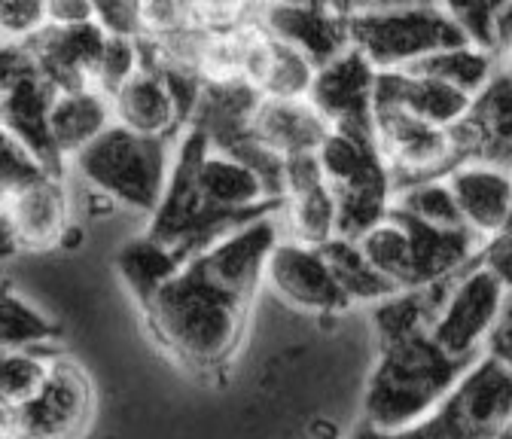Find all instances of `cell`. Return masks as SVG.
<instances>
[{
	"label": "cell",
	"instance_id": "6da1fadb",
	"mask_svg": "<svg viewBox=\"0 0 512 439\" xmlns=\"http://www.w3.org/2000/svg\"><path fill=\"white\" fill-rule=\"evenodd\" d=\"M281 238V214H266L189 257L141 302L159 345L189 369L226 366L241 345L269 254Z\"/></svg>",
	"mask_w": 512,
	"mask_h": 439
},
{
	"label": "cell",
	"instance_id": "7a4b0ae2",
	"mask_svg": "<svg viewBox=\"0 0 512 439\" xmlns=\"http://www.w3.org/2000/svg\"><path fill=\"white\" fill-rule=\"evenodd\" d=\"M476 360L448 354L430 330L384 342L366 382L363 421L378 430H403L424 418Z\"/></svg>",
	"mask_w": 512,
	"mask_h": 439
},
{
	"label": "cell",
	"instance_id": "3957f363",
	"mask_svg": "<svg viewBox=\"0 0 512 439\" xmlns=\"http://www.w3.org/2000/svg\"><path fill=\"white\" fill-rule=\"evenodd\" d=\"M512 415V366L482 354L424 418L403 430L360 424L351 439H494Z\"/></svg>",
	"mask_w": 512,
	"mask_h": 439
},
{
	"label": "cell",
	"instance_id": "277c9868",
	"mask_svg": "<svg viewBox=\"0 0 512 439\" xmlns=\"http://www.w3.org/2000/svg\"><path fill=\"white\" fill-rule=\"evenodd\" d=\"M174 144L165 138L138 135L113 122L104 135L83 147L71 162L80 177L110 202L153 214L165 196L174 165Z\"/></svg>",
	"mask_w": 512,
	"mask_h": 439
},
{
	"label": "cell",
	"instance_id": "5b68a950",
	"mask_svg": "<svg viewBox=\"0 0 512 439\" xmlns=\"http://www.w3.org/2000/svg\"><path fill=\"white\" fill-rule=\"evenodd\" d=\"M320 168L339 208V235L363 238L394 208V174L375 129H330L317 147Z\"/></svg>",
	"mask_w": 512,
	"mask_h": 439
},
{
	"label": "cell",
	"instance_id": "8992f818",
	"mask_svg": "<svg viewBox=\"0 0 512 439\" xmlns=\"http://www.w3.org/2000/svg\"><path fill=\"white\" fill-rule=\"evenodd\" d=\"M461 43L473 40L436 0L351 16V46H357L378 71L415 68L430 55Z\"/></svg>",
	"mask_w": 512,
	"mask_h": 439
},
{
	"label": "cell",
	"instance_id": "52a82bcc",
	"mask_svg": "<svg viewBox=\"0 0 512 439\" xmlns=\"http://www.w3.org/2000/svg\"><path fill=\"white\" fill-rule=\"evenodd\" d=\"M509 287L482 263H470L448 281L445 299L430 324V336L461 360H479L500 318Z\"/></svg>",
	"mask_w": 512,
	"mask_h": 439
},
{
	"label": "cell",
	"instance_id": "ba28073f",
	"mask_svg": "<svg viewBox=\"0 0 512 439\" xmlns=\"http://www.w3.org/2000/svg\"><path fill=\"white\" fill-rule=\"evenodd\" d=\"M375 138L394 174V193L418 180L448 177L467 162L455 129H439L397 107H375Z\"/></svg>",
	"mask_w": 512,
	"mask_h": 439
},
{
	"label": "cell",
	"instance_id": "9c48e42d",
	"mask_svg": "<svg viewBox=\"0 0 512 439\" xmlns=\"http://www.w3.org/2000/svg\"><path fill=\"white\" fill-rule=\"evenodd\" d=\"M92 382L74 363L55 357L43 385L13 409L10 439H80L92 421Z\"/></svg>",
	"mask_w": 512,
	"mask_h": 439
},
{
	"label": "cell",
	"instance_id": "30bf717a",
	"mask_svg": "<svg viewBox=\"0 0 512 439\" xmlns=\"http://www.w3.org/2000/svg\"><path fill=\"white\" fill-rule=\"evenodd\" d=\"M253 22L308 55L317 68L351 46V16L333 0H260Z\"/></svg>",
	"mask_w": 512,
	"mask_h": 439
},
{
	"label": "cell",
	"instance_id": "8fae6325",
	"mask_svg": "<svg viewBox=\"0 0 512 439\" xmlns=\"http://www.w3.org/2000/svg\"><path fill=\"white\" fill-rule=\"evenodd\" d=\"M266 284L293 308L317 311V315H336V311L351 305L324 247H314L287 235L269 254Z\"/></svg>",
	"mask_w": 512,
	"mask_h": 439
},
{
	"label": "cell",
	"instance_id": "7c38bea8",
	"mask_svg": "<svg viewBox=\"0 0 512 439\" xmlns=\"http://www.w3.org/2000/svg\"><path fill=\"white\" fill-rule=\"evenodd\" d=\"M378 74L357 46H348L317 68L308 101L330 122V129H375Z\"/></svg>",
	"mask_w": 512,
	"mask_h": 439
},
{
	"label": "cell",
	"instance_id": "4fadbf2b",
	"mask_svg": "<svg viewBox=\"0 0 512 439\" xmlns=\"http://www.w3.org/2000/svg\"><path fill=\"white\" fill-rule=\"evenodd\" d=\"M281 226L287 238L324 247L339 235V208L317 153L287 156Z\"/></svg>",
	"mask_w": 512,
	"mask_h": 439
},
{
	"label": "cell",
	"instance_id": "5bb4252c",
	"mask_svg": "<svg viewBox=\"0 0 512 439\" xmlns=\"http://www.w3.org/2000/svg\"><path fill=\"white\" fill-rule=\"evenodd\" d=\"M476 95L464 92L461 86L448 83L436 74L421 68L406 71H381L375 89V107H397L406 110L439 129H458L470 116Z\"/></svg>",
	"mask_w": 512,
	"mask_h": 439
},
{
	"label": "cell",
	"instance_id": "9a60e30c",
	"mask_svg": "<svg viewBox=\"0 0 512 439\" xmlns=\"http://www.w3.org/2000/svg\"><path fill=\"white\" fill-rule=\"evenodd\" d=\"M107 34L89 22V25H46L40 34H34L28 43L37 71L58 89L71 92L92 86L95 68L104 49Z\"/></svg>",
	"mask_w": 512,
	"mask_h": 439
},
{
	"label": "cell",
	"instance_id": "2e32d148",
	"mask_svg": "<svg viewBox=\"0 0 512 439\" xmlns=\"http://www.w3.org/2000/svg\"><path fill=\"white\" fill-rule=\"evenodd\" d=\"M58 89L34 68L25 77H19L13 83V89L4 95V104H0V125L7 129L31 150V156L55 177H61L64 171V159L55 147L52 138V104H55Z\"/></svg>",
	"mask_w": 512,
	"mask_h": 439
},
{
	"label": "cell",
	"instance_id": "e0dca14e",
	"mask_svg": "<svg viewBox=\"0 0 512 439\" xmlns=\"http://www.w3.org/2000/svg\"><path fill=\"white\" fill-rule=\"evenodd\" d=\"M464 226L479 238L497 235L512 217V171L491 159H467L448 174Z\"/></svg>",
	"mask_w": 512,
	"mask_h": 439
},
{
	"label": "cell",
	"instance_id": "ac0fdd59",
	"mask_svg": "<svg viewBox=\"0 0 512 439\" xmlns=\"http://www.w3.org/2000/svg\"><path fill=\"white\" fill-rule=\"evenodd\" d=\"M113 116L119 125L138 135L177 141L186 129L183 107L174 95V86L162 68H147L128 80L113 98Z\"/></svg>",
	"mask_w": 512,
	"mask_h": 439
},
{
	"label": "cell",
	"instance_id": "d6986e66",
	"mask_svg": "<svg viewBox=\"0 0 512 439\" xmlns=\"http://www.w3.org/2000/svg\"><path fill=\"white\" fill-rule=\"evenodd\" d=\"M317 65L299 49L272 37L253 22L241 77L260 92L263 98H308Z\"/></svg>",
	"mask_w": 512,
	"mask_h": 439
},
{
	"label": "cell",
	"instance_id": "ffe728a7",
	"mask_svg": "<svg viewBox=\"0 0 512 439\" xmlns=\"http://www.w3.org/2000/svg\"><path fill=\"white\" fill-rule=\"evenodd\" d=\"M467 159H491L500 165L512 162V77H497L476 95L470 116L455 129Z\"/></svg>",
	"mask_w": 512,
	"mask_h": 439
},
{
	"label": "cell",
	"instance_id": "44dd1931",
	"mask_svg": "<svg viewBox=\"0 0 512 439\" xmlns=\"http://www.w3.org/2000/svg\"><path fill=\"white\" fill-rule=\"evenodd\" d=\"M330 122L308 98H263L253 113L250 135L281 156L317 153Z\"/></svg>",
	"mask_w": 512,
	"mask_h": 439
},
{
	"label": "cell",
	"instance_id": "7402d4cb",
	"mask_svg": "<svg viewBox=\"0 0 512 439\" xmlns=\"http://www.w3.org/2000/svg\"><path fill=\"white\" fill-rule=\"evenodd\" d=\"M25 247H52L61 244V235L68 232V193H64L61 177L43 174L16 193L4 199Z\"/></svg>",
	"mask_w": 512,
	"mask_h": 439
},
{
	"label": "cell",
	"instance_id": "603a6c76",
	"mask_svg": "<svg viewBox=\"0 0 512 439\" xmlns=\"http://www.w3.org/2000/svg\"><path fill=\"white\" fill-rule=\"evenodd\" d=\"M49 122H52V138L58 153L64 159H74L83 147H89L116 122L113 101L95 86L58 92Z\"/></svg>",
	"mask_w": 512,
	"mask_h": 439
},
{
	"label": "cell",
	"instance_id": "cb8c5ba5",
	"mask_svg": "<svg viewBox=\"0 0 512 439\" xmlns=\"http://www.w3.org/2000/svg\"><path fill=\"white\" fill-rule=\"evenodd\" d=\"M116 266H119V275L128 284V290L135 293V299L147 302L183 266V260L174 254L171 247H165L162 241H156L144 232L141 238L128 241L119 250Z\"/></svg>",
	"mask_w": 512,
	"mask_h": 439
},
{
	"label": "cell",
	"instance_id": "d4e9b609",
	"mask_svg": "<svg viewBox=\"0 0 512 439\" xmlns=\"http://www.w3.org/2000/svg\"><path fill=\"white\" fill-rule=\"evenodd\" d=\"M324 254L351 302H381L384 296L397 293V287L369 263L360 241L336 235L324 244Z\"/></svg>",
	"mask_w": 512,
	"mask_h": 439
},
{
	"label": "cell",
	"instance_id": "484cf974",
	"mask_svg": "<svg viewBox=\"0 0 512 439\" xmlns=\"http://www.w3.org/2000/svg\"><path fill=\"white\" fill-rule=\"evenodd\" d=\"M415 68L455 83L470 95H479L497 77L500 61H497V52L488 46L461 43V46H452V49H442V52L430 55L427 61H421V65H415Z\"/></svg>",
	"mask_w": 512,
	"mask_h": 439
},
{
	"label": "cell",
	"instance_id": "4316f807",
	"mask_svg": "<svg viewBox=\"0 0 512 439\" xmlns=\"http://www.w3.org/2000/svg\"><path fill=\"white\" fill-rule=\"evenodd\" d=\"M369 263L388 278L397 290H409V269H412V247L406 223L391 208L388 217L375 223L363 238H357Z\"/></svg>",
	"mask_w": 512,
	"mask_h": 439
},
{
	"label": "cell",
	"instance_id": "83f0119b",
	"mask_svg": "<svg viewBox=\"0 0 512 439\" xmlns=\"http://www.w3.org/2000/svg\"><path fill=\"white\" fill-rule=\"evenodd\" d=\"M58 324L22 296L0 290V351L4 348H40L58 339Z\"/></svg>",
	"mask_w": 512,
	"mask_h": 439
},
{
	"label": "cell",
	"instance_id": "f1b7e54d",
	"mask_svg": "<svg viewBox=\"0 0 512 439\" xmlns=\"http://www.w3.org/2000/svg\"><path fill=\"white\" fill-rule=\"evenodd\" d=\"M394 205L424 223H433V226H448V229L464 226L455 193H452V186H448V177H433V180H418V183L400 186L394 193Z\"/></svg>",
	"mask_w": 512,
	"mask_h": 439
},
{
	"label": "cell",
	"instance_id": "f546056e",
	"mask_svg": "<svg viewBox=\"0 0 512 439\" xmlns=\"http://www.w3.org/2000/svg\"><path fill=\"white\" fill-rule=\"evenodd\" d=\"M55 357L40 354L37 348H4L0 351V403L7 409L22 406L46 379Z\"/></svg>",
	"mask_w": 512,
	"mask_h": 439
},
{
	"label": "cell",
	"instance_id": "4dcf8cb0",
	"mask_svg": "<svg viewBox=\"0 0 512 439\" xmlns=\"http://www.w3.org/2000/svg\"><path fill=\"white\" fill-rule=\"evenodd\" d=\"M138 71H141V46H138V40H132V37H107L104 49H101V58H98L92 86L113 98Z\"/></svg>",
	"mask_w": 512,
	"mask_h": 439
},
{
	"label": "cell",
	"instance_id": "1f68e13d",
	"mask_svg": "<svg viewBox=\"0 0 512 439\" xmlns=\"http://www.w3.org/2000/svg\"><path fill=\"white\" fill-rule=\"evenodd\" d=\"M436 4L464 28L473 43L494 49V22L506 0H436Z\"/></svg>",
	"mask_w": 512,
	"mask_h": 439
},
{
	"label": "cell",
	"instance_id": "d6a6232c",
	"mask_svg": "<svg viewBox=\"0 0 512 439\" xmlns=\"http://www.w3.org/2000/svg\"><path fill=\"white\" fill-rule=\"evenodd\" d=\"M43 174H49V171L31 156V150L7 129V125H0V193L10 196L19 190V186L37 180Z\"/></svg>",
	"mask_w": 512,
	"mask_h": 439
},
{
	"label": "cell",
	"instance_id": "836d02e7",
	"mask_svg": "<svg viewBox=\"0 0 512 439\" xmlns=\"http://www.w3.org/2000/svg\"><path fill=\"white\" fill-rule=\"evenodd\" d=\"M141 10H144V37L153 40H168L202 25L192 0H141Z\"/></svg>",
	"mask_w": 512,
	"mask_h": 439
},
{
	"label": "cell",
	"instance_id": "e575fe53",
	"mask_svg": "<svg viewBox=\"0 0 512 439\" xmlns=\"http://www.w3.org/2000/svg\"><path fill=\"white\" fill-rule=\"evenodd\" d=\"M49 25L46 0H0V37L4 40H31Z\"/></svg>",
	"mask_w": 512,
	"mask_h": 439
},
{
	"label": "cell",
	"instance_id": "d590c367",
	"mask_svg": "<svg viewBox=\"0 0 512 439\" xmlns=\"http://www.w3.org/2000/svg\"><path fill=\"white\" fill-rule=\"evenodd\" d=\"M92 19L107 37H144L141 0H92Z\"/></svg>",
	"mask_w": 512,
	"mask_h": 439
},
{
	"label": "cell",
	"instance_id": "8d00e7d4",
	"mask_svg": "<svg viewBox=\"0 0 512 439\" xmlns=\"http://www.w3.org/2000/svg\"><path fill=\"white\" fill-rule=\"evenodd\" d=\"M34 58L28 43L22 40H4L0 37V104H4V95L13 89V83L19 77H25L28 71H34Z\"/></svg>",
	"mask_w": 512,
	"mask_h": 439
},
{
	"label": "cell",
	"instance_id": "74e56055",
	"mask_svg": "<svg viewBox=\"0 0 512 439\" xmlns=\"http://www.w3.org/2000/svg\"><path fill=\"white\" fill-rule=\"evenodd\" d=\"M192 7H196L202 25L220 28V25H238L253 19L256 0H192Z\"/></svg>",
	"mask_w": 512,
	"mask_h": 439
},
{
	"label": "cell",
	"instance_id": "f35d334b",
	"mask_svg": "<svg viewBox=\"0 0 512 439\" xmlns=\"http://www.w3.org/2000/svg\"><path fill=\"white\" fill-rule=\"evenodd\" d=\"M479 260H482L506 287H512V217L506 220V226H503L497 235H491V238L485 241Z\"/></svg>",
	"mask_w": 512,
	"mask_h": 439
},
{
	"label": "cell",
	"instance_id": "ab89813d",
	"mask_svg": "<svg viewBox=\"0 0 512 439\" xmlns=\"http://www.w3.org/2000/svg\"><path fill=\"white\" fill-rule=\"evenodd\" d=\"M485 351L494 354V357H500V360H506L512 366V287H509V293L503 299L500 318H497V324H494V330L488 336Z\"/></svg>",
	"mask_w": 512,
	"mask_h": 439
},
{
	"label": "cell",
	"instance_id": "60d3db41",
	"mask_svg": "<svg viewBox=\"0 0 512 439\" xmlns=\"http://www.w3.org/2000/svg\"><path fill=\"white\" fill-rule=\"evenodd\" d=\"M49 4V25H89L92 0H46Z\"/></svg>",
	"mask_w": 512,
	"mask_h": 439
},
{
	"label": "cell",
	"instance_id": "b9f144b4",
	"mask_svg": "<svg viewBox=\"0 0 512 439\" xmlns=\"http://www.w3.org/2000/svg\"><path fill=\"white\" fill-rule=\"evenodd\" d=\"M19 247H25V241H22L16 223H13L10 211H7V208H0V263L13 260V257L19 254Z\"/></svg>",
	"mask_w": 512,
	"mask_h": 439
},
{
	"label": "cell",
	"instance_id": "7bdbcfd3",
	"mask_svg": "<svg viewBox=\"0 0 512 439\" xmlns=\"http://www.w3.org/2000/svg\"><path fill=\"white\" fill-rule=\"evenodd\" d=\"M339 10L348 16L363 13V10H388V7H406V4H430V0H333Z\"/></svg>",
	"mask_w": 512,
	"mask_h": 439
},
{
	"label": "cell",
	"instance_id": "ee69618b",
	"mask_svg": "<svg viewBox=\"0 0 512 439\" xmlns=\"http://www.w3.org/2000/svg\"><path fill=\"white\" fill-rule=\"evenodd\" d=\"M509 43H512V0H506V7L500 10L494 22V49L509 46Z\"/></svg>",
	"mask_w": 512,
	"mask_h": 439
},
{
	"label": "cell",
	"instance_id": "f6af8a7d",
	"mask_svg": "<svg viewBox=\"0 0 512 439\" xmlns=\"http://www.w3.org/2000/svg\"><path fill=\"white\" fill-rule=\"evenodd\" d=\"M494 52H497V61H500V71L512 77V43L509 46H500Z\"/></svg>",
	"mask_w": 512,
	"mask_h": 439
},
{
	"label": "cell",
	"instance_id": "bcb514c9",
	"mask_svg": "<svg viewBox=\"0 0 512 439\" xmlns=\"http://www.w3.org/2000/svg\"><path fill=\"white\" fill-rule=\"evenodd\" d=\"M10 427H13V409H7L4 403H0V439L10 436Z\"/></svg>",
	"mask_w": 512,
	"mask_h": 439
},
{
	"label": "cell",
	"instance_id": "7dc6e473",
	"mask_svg": "<svg viewBox=\"0 0 512 439\" xmlns=\"http://www.w3.org/2000/svg\"><path fill=\"white\" fill-rule=\"evenodd\" d=\"M494 439H512V415H509V421L497 430V436Z\"/></svg>",
	"mask_w": 512,
	"mask_h": 439
},
{
	"label": "cell",
	"instance_id": "c3c4849f",
	"mask_svg": "<svg viewBox=\"0 0 512 439\" xmlns=\"http://www.w3.org/2000/svg\"><path fill=\"white\" fill-rule=\"evenodd\" d=\"M4 199H7V196H4V193H0V208H4Z\"/></svg>",
	"mask_w": 512,
	"mask_h": 439
},
{
	"label": "cell",
	"instance_id": "681fc988",
	"mask_svg": "<svg viewBox=\"0 0 512 439\" xmlns=\"http://www.w3.org/2000/svg\"><path fill=\"white\" fill-rule=\"evenodd\" d=\"M509 171H512V162H509Z\"/></svg>",
	"mask_w": 512,
	"mask_h": 439
},
{
	"label": "cell",
	"instance_id": "f907efd6",
	"mask_svg": "<svg viewBox=\"0 0 512 439\" xmlns=\"http://www.w3.org/2000/svg\"><path fill=\"white\" fill-rule=\"evenodd\" d=\"M256 4H260V0H256Z\"/></svg>",
	"mask_w": 512,
	"mask_h": 439
}]
</instances>
